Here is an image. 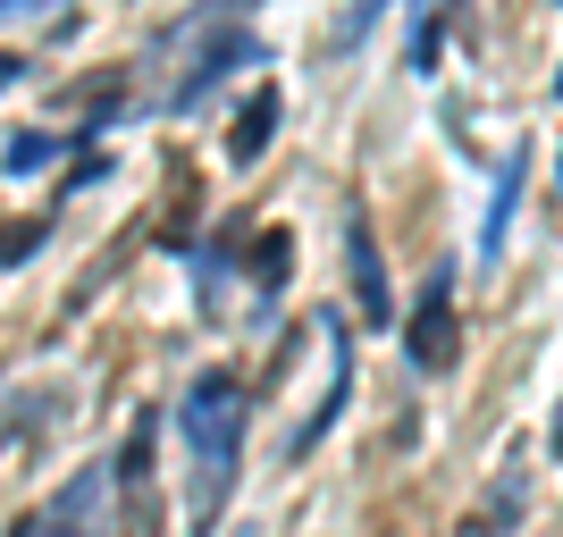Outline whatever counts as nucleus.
Here are the masks:
<instances>
[{"instance_id": "nucleus-13", "label": "nucleus", "mask_w": 563, "mask_h": 537, "mask_svg": "<svg viewBox=\"0 0 563 537\" xmlns=\"http://www.w3.org/2000/svg\"><path fill=\"white\" fill-rule=\"evenodd\" d=\"M547 445H555V454H563V412H555V428H547Z\"/></svg>"}, {"instance_id": "nucleus-11", "label": "nucleus", "mask_w": 563, "mask_h": 537, "mask_svg": "<svg viewBox=\"0 0 563 537\" xmlns=\"http://www.w3.org/2000/svg\"><path fill=\"white\" fill-rule=\"evenodd\" d=\"M59 160V135H18L9 143V177H34V168Z\"/></svg>"}, {"instance_id": "nucleus-7", "label": "nucleus", "mask_w": 563, "mask_h": 537, "mask_svg": "<svg viewBox=\"0 0 563 537\" xmlns=\"http://www.w3.org/2000/svg\"><path fill=\"white\" fill-rule=\"evenodd\" d=\"M521 186H530V152H505V177H496V211H488V235H479V253H505V227H514V211H521Z\"/></svg>"}, {"instance_id": "nucleus-8", "label": "nucleus", "mask_w": 563, "mask_h": 537, "mask_svg": "<svg viewBox=\"0 0 563 537\" xmlns=\"http://www.w3.org/2000/svg\"><path fill=\"white\" fill-rule=\"evenodd\" d=\"M514 521H521V470H505V488H496V495H488V504H479V513H471L454 537H496V529H514Z\"/></svg>"}, {"instance_id": "nucleus-1", "label": "nucleus", "mask_w": 563, "mask_h": 537, "mask_svg": "<svg viewBox=\"0 0 563 537\" xmlns=\"http://www.w3.org/2000/svg\"><path fill=\"white\" fill-rule=\"evenodd\" d=\"M177 428H186V445H194V537H211L219 504H228L235 445H244V387H235V370H202L194 378Z\"/></svg>"}, {"instance_id": "nucleus-15", "label": "nucleus", "mask_w": 563, "mask_h": 537, "mask_svg": "<svg viewBox=\"0 0 563 537\" xmlns=\"http://www.w3.org/2000/svg\"><path fill=\"white\" fill-rule=\"evenodd\" d=\"M235 537H253V529H235Z\"/></svg>"}, {"instance_id": "nucleus-3", "label": "nucleus", "mask_w": 563, "mask_h": 537, "mask_svg": "<svg viewBox=\"0 0 563 537\" xmlns=\"http://www.w3.org/2000/svg\"><path fill=\"white\" fill-rule=\"evenodd\" d=\"M320 336H329V395H320V412H311V421L286 437V462H303L311 445L336 428V412H345V395H353V345H345V320H320Z\"/></svg>"}, {"instance_id": "nucleus-9", "label": "nucleus", "mask_w": 563, "mask_h": 537, "mask_svg": "<svg viewBox=\"0 0 563 537\" xmlns=\"http://www.w3.org/2000/svg\"><path fill=\"white\" fill-rule=\"evenodd\" d=\"M286 260H295V244H286V227H269V235L253 244V286H261V303L286 286Z\"/></svg>"}, {"instance_id": "nucleus-4", "label": "nucleus", "mask_w": 563, "mask_h": 537, "mask_svg": "<svg viewBox=\"0 0 563 537\" xmlns=\"http://www.w3.org/2000/svg\"><path fill=\"white\" fill-rule=\"evenodd\" d=\"M345 253H353V303H362V320L387 327V320H396V286H387V260H378V244H371L362 219L345 227Z\"/></svg>"}, {"instance_id": "nucleus-14", "label": "nucleus", "mask_w": 563, "mask_h": 537, "mask_svg": "<svg viewBox=\"0 0 563 537\" xmlns=\"http://www.w3.org/2000/svg\"><path fill=\"white\" fill-rule=\"evenodd\" d=\"M555 101H563V68H555Z\"/></svg>"}, {"instance_id": "nucleus-10", "label": "nucleus", "mask_w": 563, "mask_h": 537, "mask_svg": "<svg viewBox=\"0 0 563 537\" xmlns=\"http://www.w3.org/2000/svg\"><path fill=\"white\" fill-rule=\"evenodd\" d=\"M438 51H446V18H438V9H421V18H412V68H438Z\"/></svg>"}, {"instance_id": "nucleus-5", "label": "nucleus", "mask_w": 563, "mask_h": 537, "mask_svg": "<svg viewBox=\"0 0 563 537\" xmlns=\"http://www.w3.org/2000/svg\"><path fill=\"white\" fill-rule=\"evenodd\" d=\"M278 118H286V93H278V85H261V93L235 110V126H228V160L253 168L261 152H269V135H278Z\"/></svg>"}, {"instance_id": "nucleus-2", "label": "nucleus", "mask_w": 563, "mask_h": 537, "mask_svg": "<svg viewBox=\"0 0 563 537\" xmlns=\"http://www.w3.org/2000/svg\"><path fill=\"white\" fill-rule=\"evenodd\" d=\"M404 353H412V370H454V269L438 260L421 286V303L404 320Z\"/></svg>"}, {"instance_id": "nucleus-12", "label": "nucleus", "mask_w": 563, "mask_h": 537, "mask_svg": "<svg viewBox=\"0 0 563 537\" xmlns=\"http://www.w3.org/2000/svg\"><path fill=\"white\" fill-rule=\"evenodd\" d=\"M43 219H25V227H0V269H9V260H25V253H34V244H43Z\"/></svg>"}, {"instance_id": "nucleus-6", "label": "nucleus", "mask_w": 563, "mask_h": 537, "mask_svg": "<svg viewBox=\"0 0 563 537\" xmlns=\"http://www.w3.org/2000/svg\"><path fill=\"white\" fill-rule=\"evenodd\" d=\"M235 59H253V34H235V25H219V34H211V51L194 59V76L177 85V110H194V101L211 93V85H219V76L235 68Z\"/></svg>"}]
</instances>
